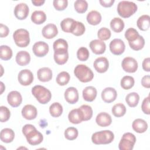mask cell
<instances>
[{
  "instance_id": "obj_1",
  "label": "cell",
  "mask_w": 150,
  "mask_h": 150,
  "mask_svg": "<svg viewBox=\"0 0 150 150\" xmlns=\"http://www.w3.org/2000/svg\"><path fill=\"white\" fill-rule=\"evenodd\" d=\"M137 11V5L133 2L122 1L117 6L118 15L124 18H127L134 14Z\"/></svg>"
},
{
  "instance_id": "obj_2",
  "label": "cell",
  "mask_w": 150,
  "mask_h": 150,
  "mask_svg": "<svg viewBox=\"0 0 150 150\" xmlns=\"http://www.w3.org/2000/svg\"><path fill=\"white\" fill-rule=\"evenodd\" d=\"M114 138L113 132L110 130L96 132L92 135L91 141L96 145H105L110 144Z\"/></svg>"
},
{
  "instance_id": "obj_3",
  "label": "cell",
  "mask_w": 150,
  "mask_h": 150,
  "mask_svg": "<svg viewBox=\"0 0 150 150\" xmlns=\"http://www.w3.org/2000/svg\"><path fill=\"white\" fill-rule=\"evenodd\" d=\"M32 93L39 103L45 104L49 102L52 98V94L49 90L46 87L37 85L32 89Z\"/></svg>"
},
{
  "instance_id": "obj_4",
  "label": "cell",
  "mask_w": 150,
  "mask_h": 150,
  "mask_svg": "<svg viewBox=\"0 0 150 150\" xmlns=\"http://www.w3.org/2000/svg\"><path fill=\"white\" fill-rule=\"evenodd\" d=\"M74 75L83 83H87L93 80L94 74L92 70L84 64H78L74 70Z\"/></svg>"
},
{
  "instance_id": "obj_5",
  "label": "cell",
  "mask_w": 150,
  "mask_h": 150,
  "mask_svg": "<svg viewBox=\"0 0 150 150\" xmlns=\"http://www.w3.org/2000/svg\"><path fill=\"white\" fill-rule=\"evenodd\" d=\"M13 38L15 44L20 47H25L30 43L29 33L25 29L16 30L13 34Z\"/></svg>"
},
{
  "instance_id": "obj_6",
  "label": "cell",
  "mask_w": 150,
  "mask_h": 150,
  "mask_svg": "<svg viewBox=\"0 0 150 150\" xmlns=\"http://www.w3.org/2000/svg\"><path fill=\"white\" fill-rule=\"evenodd\" d=\"M136 142L135 136L131 132H126L123 134L118 144L120 150H132Z\"/></svg>"
},
{
  "instance_id": "obj_7",
  "label": "cell",
  "mask_w": 150,
  "mask_h": 150,
  "mask_svg": "<svg viewBox=\"0 0 150 150\" xmlns=\"http://www.w3.org/2000/svg\"><path fill=\"white\" fill-rule=\"evenodd\" d=\"M28 142L31 145H37L40 144L43 139V136L35 127L25 135Z\"/></svg>"
},
{
  "instance_id": "obj_8",
  "label": "cell",
  "mask_w": 150,
  "mask_h": 150,
  "mask_svg": "<svg viewBox=\"0 0 150 150\" xmlns=\"http://www.w3.org/2000/svg\"><path fill=\"white\" fill-rule=\"evenodd\" d=\"M125 45L124 42L120 39H114L110 43V50L115 55H120L125 50Z\"/></svg>"
},
{
  "instance_id": "obj_9",
  "label": "cell",
  "mask_w": 150,
  "mask_h": 150,
  "mask_svg": "<svg viewBox=\"0 0 150 150\" xmlns=\"http://www.w3.org/2000/svg\"><path fill=\"white\" fill-rule=\"evenodd\" d=\"M121 66L123 70L128 73H134L138 69L137 60L131 57H125L122 61Z\"/></svg>"
},
{
  "instance_id": "obj_10",
  "label": "cell",
  "mask_w": 150,
  "mask_h": 150,
  "mask_svg": "<svg viewBox=\"0 0 150 150\" xmlns=\"http://www.w3.org/2000/svg\"><path fill=\"white\" fill-rule=\"evenodd\" d=\"M18 79L21 85L29 86L33 81V75L32 71L28 69L22 70L18 74Z\"/></svg>"
},
{
  "instance_id": "obj_11",
  "label": "cell",
  "mask_w": 150,
  "mask_h": 150,
  "mask_svg": "<svg viewBox=\"0 0 150 150\" xmlns=\"http://www.w3.org/2000/svg\"><path fill=\"white\" fill-rule=\"evenodd\" d=\"M33 52L35 56L41 57L46 56L49 50V45L45 42L39 41L36 42L33 46Z\"/></svg>"
},
{
  "instance_id": "obj_12",
  "label": "cell",
  "mask_w": 150,
  "mask_h": 150,
  "mask_svg": "<svg viewBox=\"0 0 150 150\" xmlns=\"http://www.w3.org/2000/svg\"><path fill=\"white\" fill-rule=\"evenodd\" d=\"M29 7L25 3H20L16 5L14 9V15L15 17L19 19L23 20L27 18L29 14Z\"/></svg>"
},
{
  "instance_id": "obj_13",
  "label": "cell",
  "mask_w": 150,
  "mask_h": 150,
  "mask_svg": "<svg viewBox=\"0 0 150 150\" xmlns=\"http://www.w3.org/2000/svg\"><path fill=\"white\" fill-rule=\"evenodd\" d=\"M89 46L91 51L96 54H101L105 52L106 49V45L105 43L100 40L95 39L90 42Z\"/></svg>"
},
{
  "instance_id": "obj_14",
  "label": "cell",
  "mask_w": 150,
  "mask_h": 150,
  "mask_svg": "<svg viewBox=\"0 0 150 150\" xmlns=\"http://www.w3.org/2000/svg\"><path fill=\"white\" fill-rule=\"evenodd\" d=\"M117 96V91L112 87H106L101 92L102 100L107 103H110L115 101Z\"/></svg>"
},
{
  "instance_id": "obj_15",
  "label": "cell",
  "mask_w": 150,
  "mask_h": 150,
  "mask_svg": "<svg viewBox=\"0 0 150 150\" xmlns=\"http://www.w3.org/2000/svg\"><path fill=\"white\" fill-rule=\"evenodd\" d=\"M108 60L106 57H98L94 62V67L95 70L100 73L106 72L108 69Z\"/></svg>"
},
{
  "instance_id": "obj_16",
  "label": "cell",
  "mask_w": 150,
  "mask_h": 150,
  "mask_svg": "<svg viewBox=\"0 0 150 150\" xmlns=\"http://www.w3.org/2000/svg\"><path fill=\"white\" fill-rule=\"evenodd\" d=\"M64 98L69 104H75L79 100V93L77 90L73 87L67 88L64 92Z\"/></svg>"
},
{
  "instance_id": "obj_17",
  "label": "cell",
  "mask_w": 150,
  "mask_h": 150,
  "mask_svg": "<svg viewBox=\"0 0 150 150\" xmlns=\"http://www.w3.org/2000/svg\"><path fill=\"white\" fill-rule=\"evenodd\" d=\"M7 100L10 105L13 107H17L22 103V97L19 92L12 91L8 94Z\"/></svg>"
},
{
  "instance_id": "obj_18",
  "label": "cell",
  "mask_w": 150,
  "mask_h": 150,
  "mask_svg": "<svg viewBox=\"0 0 150 150\" xmlns=\"http://www.w3.org/2000/svg\"><path fill=\"white\" fill-rule=\"evenodd\" d=\"M21 112L23 117L28 120L35 119L38 114L36 108L31 104H27L25 105L23 107Z\"/></svg>"
},
{
  "instance_id": "obj_19",
  "label": "cell",
  "mask_w": 150,
  "mask_h": 150,
  "mask_svg": "<svg viewBox=\"0 0 150 150\" xmlns=\"http://www.w3.org/2000/svg\"><path fill=\"white\" fill-rule=\"evenodd\" d=\"M43 36L46 39H52L58 33L56 26L53 23H49L45 26L42 30Z\"/></svg>"
},
{
  "instance_id": "obj_20",
  "label": "cell",
  "mask_w": 150,
  "mask_h": 150,
  "mask_svg": "<svg viewBox=\"0 0 150 150\" xmlns=\"http://www.w3.org/2000/svg\"><path fill=\"white\" fill-rule=\"evenodd\" d=\"M68 118L69 121L74 124H80L84 121L83 112L79 108L70 111L68 115Z\"/></svg>"
},
{
  "instance_id": "obj_21",
  "label": "cell",
  "mask_w": 150,
  "mask_h": 150,
  "mask_svg": "<svg viewBox=\"0 0 150 150\" xmlns=\"http://www.w3.org/2000/svg\"><path fill=\"white\" fill-rule=\"evenodd\" d=\"M96 122L99 126L105 127L109 126L111 124L112 119L110 114L105 112H101L97 115Z\"/></svg>"
},
{
  "instance_id": "obj_22",
  "label": "cell",
  "mask_w": 150,
  "mask_h": 150,
  "mask_svg": "<svg viewBox=\"0 0 150 150\" xmlns=\"http://www.w3.org/2000/svg\"><path fill=\"white\" fill-rule=\"evenodd\" d=\"M37 76L40 81H49L52 79V71L49 67L40 68L38 70Z\"/></svg>"
},
{
  "instance_id": "obj_23",
  "label": "cell",
  "mask_w": 150,
  "mask_h": 150,
  "mask_svg": "<svg viewBox=\"0 0 150 150\" xmlns=\"http://www.w3.org/2000/svg\"><path fill=\"white\" fill-rule=\"evenodd\" d=\"M15 60L18 64L21 66H24L30 63V56L26 51H20L17 53Z\"/></svg>"
},
{
  "instance_id": "obj_24",
  "label": "cell",
  "mask_w": 150,
  "mask_h": 150,
  "mask_svg": "<svg viewBox=\"0 0 150 150\" xmlns=\"http://www.w3.org/2000/svg\"><path fill=\"white\" fill-rule=\"evenodd\" d=\"M69 59L68 50H57L54 52V60L55 62L59 64L62 65L65 64Z\"/></svg>"
},
{
  "instance_id": "obj_25",
  "label": "cell",
  "mask_w": 150,
  "mask_h": 150,
  "mask_svg": "<svg viewBox=\"0 0 150 150\" xmlns=\"http://www.w3.org/2000/svg\"><path fill=\"white\" fill-rule=\"evenodd\" d=\"M97 93V90L94 87L88 86L83 91V97L85 101L91 102L96 98Z\"/></svg>"
},
{
  "instance_id": "obj_26",
  "label": "cell",
  "mask_w": 150,
  "mask_h": 150,
  "mask_svg": "<svg viewBox=\"0 0 150 150\" xmlns=\"http://www.w3.org/2000/svg\"><path fill=\"white\" fill-rule=\"evenodd\" d=\"M132 129L138 133H144L148 129L147 122L141 118L135 120L132 124Z\"/></svg>"
},
{
  "instance_id": "obj_27",
  "label": "cell",
  "mask_w": 150,
  "mask_h": 150,
  "mask_svg": "<svg viewBox=\"0 0 150 150\" xmlns=\"http://www.w3.org/2000/svg\"><path fill=\"white\" fill-rule=\"evenodd\" d=\"M14 138L15 133L12 129L6 128L1 130L0 134V138L3 142L10 143L13 141Z\"/></svg>"
},
{
  "instance_id": "obj_28",
  "label": "cell",
  "mask_w": 150,
  "mask_h": 150,
  "mask_svg": "<svg viewBox=\"0 0 150 150\" xmlns=\"http://www.w3.org/2000/svg\"><path fill=\"white\" fill-rule=\"evenodd\" d=\"M87 21L91 25H97L101 21V15L97 11H91L87 15Z\"/></svg>"
},
{
  "instance_id": "obj_29",
  "label": "cell",
  "mask_w": 150,
  "mask_h": 150,
  "mask_svg": "<svg viewBox=\"0 0 150 150\" xmlns=\"http://www.w3.org/2000/svg\"><path fill=\"white\" fill-rule=\"evenodd\" d=\"M137 25L138 28L143 31L148 30L150 26V17L148 15H143L140 16L137 21Z\"/></svg>"
},
{
  "instance_id": "obj_30",
  "label": "cell",
  "mask_w": 150,
  "mask_h": 150,
  "mask_svg": "<svg viewBox=\"0 0 150 150\" xmlns=\"http://www.w3.org/2000/svg\"><path fill=\"white\" fill-rule=\"evenodd\" d=\"M46 19V15L42 11H35L31 15V21L36 25L44 23Z\"/></svg>"
},
{
  "instance_id": "obj_31",
  "label": "cell",
  "mask_w": 150,
  "mask_h": 150,
  "mask_svg": "<svg viewBox=\"0 0 150 150\" xmlns=\"http://www.w3.org/2000/svg\"><path fill=\"white\" fill-rule=\"evenodd\" d=\"M76 21L72 18H67L64 19L60 23V26L63 31L67 33H71L74 26Z\"/></svg>"
},
{
  "instance_id": "obj_32",
  "label": "cell",
  "mask_w": 150,
  "mask_h": 150,
  "mask_svg": "<svg viewBox=\"0 0 150 150\" xmlns=\"http://www.w3.org/2000/svg\"><path fill=\"white\" fill-rule=\"evenodd\" d=\"M110 27L114 32L120 33L124 29V22L120 18H114L110 22Z\"/></svg>"
},
{
  "instance_id": "obj_33",
  "label": "cell",
  "mask_w": 150,
  "mask_h": 150,
  "mask_svg": "<svg viewBox=\"0 0 150 150\" xmlns=\"http://www.w3.org/2000/svg\"><path fill=\"white\" fill-rule=\"evenodd\" d=\"M139 100V96L138 93L135 92H132L129 93L125 97V101L127 104L131 107H136Z\"/></svg>"
},
{
  "instance_id": "obj_34",
  "label": "cell",
  "mask_w": 150,
  "mask_h": 150,
  "mask_svg": "<svg viewBox=\"0 0 150 150\" xmlns=\"http://www.w3.org/2000/svg\"><path fill=\"white\" fill-rule=\"evenodd\" d=\"M49 112L53 117H59L63 112V107L59 103H53L49 107Z\"/></svg>"
},
{
  "instance_id": "obj_35",
  "label": "cell",
  "mask_w": 150,
  "mask_h": 150,
  "mask_svg": "<svg viewBox=\"0 0 150 150\" xmlns=\"http://www.w3.org/2000/svg\"><path fill=\"white\" fill-rule=\"evenodd\" d=\"M111 111L115 117H121L125 115L126 112V107L122 103H117L112 107Z\"/></svg>"
},
{
  "instance_id": "obj_36",
  "label": "cell",
  "mask_w": 150,
  "mask_h": 150,
  "mask_svg": "<svg viewBox=\"0 0 150 150\" xmlns=\"http://www.w3.org/2000/svg\"><path fill=\"white\" fill-rule=\"evenodd\" d=\"M130 47L136 51L142 49L145 45V40L144 38L139 35L135 40L128 42Z\"/></svg>"
},
{
  "instance_id": "obj_37",
  "label": "cell",
  "mask_w": 150,
  "mask_h": 150,
  "mask_svg": "<svg viewBox=\"0 0 150 150\" xmlns=\"http://www.w3.org/2000/svg\"><path fill=\"white\" fill-rule=\"evenodd\" d=\"M0 58L3 60H8L12 56V49L6 45H1L0 47Z\"/></svg>"
},
{
  "instance_id": "obj_38",
  "label": "cell",
  "mask_w": 150,
  "mask_h": 150,
  "mask_svg": "<svg viewBox=\"0 0 150 150\" xmlns=\"http://www.w3.org/2000/svg\"><path fill=\"white\" fill-rule=\"evenodd\" d=\"M135 83L134 79L130 76H124L121 80V86L124 90H129L131 88Z\"/></svg>"
},
{
  "instance_id": "obj_39",
  "label": "cell",
  "mask_w": 150,
  "mask_h": 150,
  "mask_svg": "<svg viewBox=\"0 0 150 150\" xmlns=\"http://www.w3.org/2000/svg\"><path fill=\"white\" fill-rule=\"evenodd\" d=\"M74 7L77 12L83 13L87 10L88 3L84 0H77L74 2Z\"/></svg>"
},
{
  "instance_id": "obj_40",
  "label": "cell",
  "mask_w": 150,
  "mask_h": 150,
  "mask_svg": "<svg viewBox=\"0 0 150 150\" xmlns=\"http://www.w3.org/2000/svg\"><path fill=\"white\" fill-rule=\"evenodd\" d=\"M70 74L66 71H62L59 73L56 77V82L60 86L66 85L70 80Z\"/></svg>"
},
{
  "instance_id": "obj_41",
  "label": "cell",
  "mask_w": 150,
  "mask_h": 150,
  "mask_svg": "<svg viewBox=\"0 0 150 150\" xmlns=\"http://www.w3.org/2000/svg\"><path fill=\"white\" fill-rule=\"evenodd\" d=\"M53 50L54 51L62 50H68V44L66 40L63 39H59L55 40L53 45Z\"/></svg>"
},
{
  "instance_id": "obj_42",
  "label": "cell",
  "mask_w": 150,
  "mask_h": 150,
  "mask_svg": "<svg viewBox=\"0 0 150 150\" xmlns=\"http://www.w3.org/2000/svg\"><path fill=\"white\" fill-rule=\"evenodd\" d=\"M139 36L138 31L133 28H128L125 32V38L128 42L135 40Z\"/></svg>"
},
{
  "instance_id": "obj_43",
  "label": "cell",
  "mask_w": 150,
  "mask_h": 150,
  "mask_svg": "<svg viewBox=\"0 0 150 150\" xmlns=\"http://www.w3.org/2000/svg\"><path fill=\"white\" fill-rule=\"evenodd\" d=\"M79 108L83 112L84 121H88L93 116V110L90 105L84 104L79 107Z\"/></svg>"
},
{
  "instance_id": "obj_44",
  "label": "cell",
  "mask_w": 150,
  "mask_h": 150,
  "mask_svg": "<svg viewBox=\"0 0 150 150\" xmlns=\"http://www.w3.org/2000/svg\"><path fill=\"white\" fill-rule=\"evenodd\" d=\"M85 26L84 24L80 22L76 21L74 26L73 29L71 33L75 36H79L84 34L85 32Z\"/></svg>"
},
{
  "instance_id": "obj_45",
  "label": "cell",
  "mask_w": 150,
  "mask_h": 150,
  "mask_svg": "<svg viewBox=\"0 0 150 150\" xmlns=\"http://www.w3.org/2000/svg\"><path fill=\"white\" fill-rule=\"evenodd\" d=\"M78 130L74 127H69L64 131V137L68 140H74L78 136Z\"/></svg>"
},
{
  "instance_id": "obj_46",
  "label": "cell",
  "mask_w": 150,
  "mask_h": 150,
  "mask_svg": "<svg viewBox=\"0 0 150 150\" xmlns=\"http://www.w3.org/2000/svg\"><path fill=\"white\" fill-rule=\"evenodd\" d=\"M89 51L85 47H80L77 52V57L80 61H86L89 57Z\"/></svg>"
},
{
  "instance_id": "obj_47",
  "label": "cell",
  "mask_w": 150,
  "mask_h": 150,
  "mask_svg": "<svg viewBox=\"0 0 150 150\" xmlns=\"http://www.w3.org/2000/svg\"><path fill=\"white\" fill-rule=\"evenodd\" d=\"M97 36L98 39L102 41L107 40L111 37V31L107 28H101L97 32Z\"/></svg>"
},
{
  "instance_id": "obj_48",
  "label": "cell",
  "mask_w": 150,
  "mask_h": 150,
  "mask_svg": "<svg viewBox=\"0 0 150 150\" xmlns=\"http://www.w3.org/2000/svg\"><path fill=\"white\" fill-rule=\"evenodd\" d=\"M11 116L9 110L5 106L0 107V120L1 122H4L7 121Z\"/></svg>"
},
{
  "instance_id": "obj_49",
  "label": "cell",
  "mask_w": 150,
  "mask_h": 150,
  "mask_svg": "<svg viewBox=\"0 0 150 150\" xmlns=\"http://www.w3.org/2000/svg\"><path fill=\"white\" fill-rule=\"evenodd\" d=\"M54 8L57 11H63L68 5L67 0H54L53 2Z\"/></svg>"
},
{
  "instance_id": "obj_50",
  "label": "cell",
  "mask_w": 150,
  "mask_h": 150,
  "mask_svg": "<svg viewBox=\"0 0 150 150\" xmlns=\"http://www.w3.org/2000/svg\"><path fill=\"white\" fill-rule=\"evenodd\" d=\"M142 111L144 113L149 115L150 114V108H149V96L145 98L142 101L141 105Z\"/></svg>"
},
{
  "instance_id": "obj_51",
  "label": "cell",
  "mask_w": 150,
  "mask_h": 150,
  "mask_svg": "<svg viewBox=\"0 0 150 150\" xmlns=\"http://www.w3.org/2000/svg\"><path fill=\"white\" fill-rule=\"evenodd\" d=\"M9 32V28L6 25L1 23L0 24V36L1 38H4L8 35Z\"/></svg>"
},
{
  "instance_id": "obj_52",
  "label": "cell",
  "mask_w": 150,
  "mask_h": 150,
  "mask_svg": "<svg viewBox=\"0 0 150 150\" xmlns=\"http://www.w3.org/2000/svg\"><path fill=\"white\" fill-rule=\"evenodd\" d=\"M141 84L143 87L149 88H150V76L149 75H146L142 78Z\"/></svg>"
},
{
  "instance_id": "obj_53",
  "label": "cell",
  "mask_w": 150,
  "mask_h": 150,
  "mask_svg": "<svg viewBox=\"0 0 150 150\" xmlns=\"http://www.w3.org/2000/svg\"><path fill=\"white\" fill-rule=\"evenodd\" d=\"M142 68L146 71H150V58H145L142 62Z\"/></svg>"
},
{
  "instance_id": "obj_54",
  "label": "cell",
  "mask_w": 150,
  "mask_h": 150,
  "mask_svg": "<svg viewBox=\"0 0 150 150\" xmlns=\"http://www.w3.org/2000/svg\"><path fill=\"white\" fill-rule=\"evenodd\" d=\"M99 2L101 6L105 8H109L113 5L114 3V0H100Z\"/></svg>"
},
{
  "instance_id": "obj_55",
  "label": "cell",
  "mask_w": 150,
  "mask_h": 150,
  "mask_svg": "<svg viewBox=\"0 0 150 150\" xmlns=\"http://www.w3.org/2000/svg\"><path fill=\"white\" fill-rule=\"evenodd\" d=\"M45 2V0H32V3L36 6H39L42 5Z\"/></svg>"
},
{
  "instance_id": "obj_56",
  "label": "cell",
  "mask_w": 150,
  "mask_h": 150,
  "mask_svg": "<svg viewBox=\"0 0 150 150\" xmlns=\"http://www.w3.org/2000/svg\"><path fill=\"white\" fill-rule=\"evenodd\" d=\"M0 84H1V94H2L3 91H4L5 88V87L4 83L2 81L0 83Z\"/></svg>"
}]
</instances>
